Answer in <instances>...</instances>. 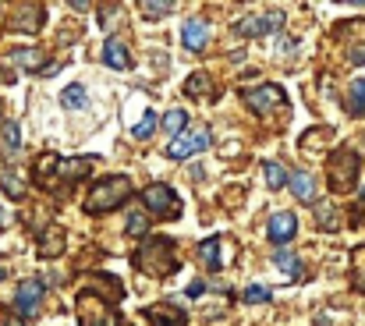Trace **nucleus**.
Listing matches in <instances>:
<instances>
[{
	"label": "nucleus",
	"mask_w": 365,
	"mask_h": 326,
	"mask_svg": "<svg viewBox=\"0 0 365 326\" xmlns=\"http://www.w3.org/2000/svg\"><path fill=\"white\" fill-rule=\"evenodd\" d=\"M61 103H64L68 110H82V107H86V89H82V86H68V89L61 93Z\"/></svg>",
	"instance_id": "nucleus-26"
},
{
	"label": "nucleus",
	"mask_w": 365,
	"mask_h": 326,
	"mask_svg": "<svg viewBox=\"0 0 365 326\" xmlns=\"http://www.w3.org/2000/svg\"><path fill=\"white\" fill-rule=\"evenodd\" d=\"M75 312H79V322H82V326H124L121 315H117V301L103 298L96 284H89V287L79 291Z\"/></svg>",
	"instance_id": "nucleus-1"
},
{
	"label": "nucleus",
	"mask_w": 365,
	"mask_h": 326,
	"mask_svg": "<svg viewBox=\"0 0 365 326\" xmlns=\"http://www.w3.org/2000/svg\"><path fill=\"white\" fill-rule=\"evenodd\" d=\"M8 227V216H4V209H0V231H4Z\"/></svg>",
	"instance_id": "nucleus-38"
},
{
	"label": "nucleus",
	"mask_w": 365,
	"mask_h": 326,
	"mask_svg": "<svg viewBox=\"0 0 365 326\" xmlns=\"http://www.w3.org/2000/svg\"><path fill=\"white\" fill-rule=\"evenodd\" d=\"M347 114L351 117H361L365 114V78H354L351 89H347Z\"/></svg>",
	"instance_id": "nucleus-19"
},
{
	"label": "nucleus",
	"mask_w": 365,
	"mask_h": 326,
	"mask_svg": "<svg viewBox=\"0 0 365 326\" xmlns=\"http://www.w3.org/2000/svg\"><path fill=\"white\" fill-rule=\"evenodd\" d=\"M146 18H160V15H170L174 11V4H170V0H146V4L139 8Z\"/></svg>",
	"instance_id": "nucleus-28"
},
{
	"label": "nucleus",
	"mask_w": 365,
	"mask_h": 326,
	"mask_svg": "<svg viewBox=\"0 0 365 326\" xmlns=\"http://www.w3.org/2000/svg\"><path fill=\"white\" fill-rule=\"evenodd\" d=\"M216 86H213V78L206 75V71H192V78H185V96H192V100H202V103H213L216 100Z\"/></svg>",
	"instance_id": "nucleus-13"
},
{
	"label": "nucleus",
	"mask_w": 365,
	"mask_h": 326,
	"mask_svg": "<svg viewBox=\"0 0 365 326\" xmlns=\"http://www.w3.org/2000/svg\"><path fill=\"white\" fill-rule=\"evenodd\" d=\"M103 61H107V68H114V71H128V68H132V54H128V47H124L121 40H107Z\"/></svg>",
	"instance_id": "nucleus-15"
},
{
	"label": "nucleus",
	"mask_w": 365,
	"mask_h": 326,
	"mask_svg": "<svg viewBox=\"0 0 365 326\" xmlns=\"http://www.w3.org/2000/svg\"><path fill=\"white\" fill-rule=\"evenodd\" d=\"M354 287L365 294V245L354 252Z\"/></svg>",
	"instance_id": "nucleus-31"
},
{
	"label": "nucleus",
	"mask_w": 365,
	"mask_h": 326,
	"mask_svg": "<svg viewBox=\"0 0 365 326\" xmlns=\"http://www.w3.org/2000/svg\"><path fill=\"white\" fill-rule=\"evenodd\" d=\"M209 142H213V135L206 132V128H195V132H181L170 146H167V156L170 160H188V156H195V153H202V149H209Z\"/></svg>",
	"instance_id": "nucleus-7"
},
{
	"label": "nucleus",
	"mask_w": 365,
	"mask_h": 326,
	"mask_svg": "<svg viewBox=\"0 0 365 326\" xmlns=\"http://www.w3.org/2000/svg\"><path fill=\"white\" fill-rule=\"evenodd\" d=\"M40 25H43V8H40V4L25 8V11L18 15V22H15V29H25V33H36Z\"/></svg>",
	"instance_id": "nucleus-22"
},
{
	"label": "nucleus",
	"mask_w": 365,
	"mask_h": 326,
	"mask_svg": "<svg viewBox=\"0 0 365 326\" xmlns=\"http://www.w3.org/2000/svg\"><path fill=\"white\" fill-rule=\"evenodd\" d=\"M326 142V128H312V139H301V149H315Z\"/></svg>",
	"instance_id": "nucleus-33"
},
{
	"label": "nucleus",
	"mask_w": 365,
	"mask_h": 326,
	"mask_svg": "<svg viewBox=\"0 0 365 326\" xmlns=\"http://www.w3.org/2000/svg\"><path fill=\"white\" fill-rule=\"evenodd\" d=\"M199 259L206 262L209 273H220V262H224V255H220V238H206V241L199 245Z\"/></svg>",
	"instance_id": "nucleus-18"
},
{
	"label": "nucleus",
	"mask_w": 365,
	"mask_h": 326,
	"mask_svg": "<svg viewBox=\"0 0 365 326\" xmlns=\"http://www.w3.org/2000/svg\"><path fill=\"white\" fill-rule=\"evenodd\" d=\"M43 280H22L18 284V294H15V312L22 319H33L40 312V301H43Z\"/></svg>",
	"instance_id": "nucleus-9"
},
{
	"label": "nucleus",
	"mask_w": 365,
	"mask_h": 326,
	"mask_svg": "<svg viewBox=\"0 0 365 326\" xmlns=\"http://www.w3.org/2000/svg\"><path fill=\"white\" fill-rule=\"evenodd\" d=\"M124 231H128V234H146V231H149V216H146V213H128Z\"/></svg>",
	"instance_id": "nucleus-29"
},
{
	"label": "nucleus",
	"mask_w": 365,
	"mask_h": 326,
	"mask_svg": "<svg viewBox=\"0 0 365 326\" xmlns=\"http://www.w3.org/2000/svg\"><path fill=\"white\" fill-rule=\"evenodd\" d=\"M0 188H4V195H8V199H15V202H22V199H25V181H22L15 170H4V174H0Z\"/></svg>",
	"instance_id": "nucleus-21"
},
{
	"label": "nucleus",
	"mask_w": 365,
	"mask_h": 326,
	"mask_svg": "<svg viewBox=\"0 0 365 326\" xmlns=\"http://www.w3.org/2000/svg\"><path fill=\"white\" fill-rule=\"evenodd\" d=\"M142 315L153 322V326H185L188 322V315H185V308L181 305H174V301H163V305H149V308H142Z\"/></svg>",
	"instance_id": "nucleus-10"
},
{
	"label": "nucleus",
	"mask_w": 365,
	"mask_h": 326,
	"mask_svg": "<svg viewBox=\"0 0 365 326\" xmlns=\"http://www.w3.org/2000/svg\"><path fill=\"white\" fill-rule=\"evenodd\" d=\"M4 146H8L11 153L22 146V132H18V124H15V121H11V124H4Z\"/></svg>",
	"instance_id": "nucleus-32"
},
{
	"label": "nucleus",
	"mask_w": 365,
	"mask_h": 326,
	"mask_svg": "<svg viewBox=\"0 0 365 326\" xmlns=\"http://www.w3.org/2000/svg\"><path fill=\"white\" fill-rule=\"evenodd\" d=\"M273 29H284V11H270V15H248V18H241L238 25H234V33L238 36H266V33H273Z\"/></svg>",
	"instance_id": "nucleus-8"
},
{
	"label": "nucleus",
	"mask_w": 365,
	"mask_h": 326,
	"mask_svg": "<svg viewBox=\"0 0 365 326\" xmlns=\"http://www.w3.org/2000/svg\"><path fill=\"white\" fill-rule=\"evenodd\" d=\"M202 291H206V284H202V280H192V284L185 287V294H188V298H199Z\"/></svg>",
	"instance_id": "nucleus-34"
},
{
	"label": "nucleus",
	"mask_w": 365,
	"mask_h": 326,
	"mask_svg": "<svg viewBox=\"0 0 365 326\" xmlns=\"http://www.w3.org/2000/svg\"><path fill=\"white\" fill-rule=\"evenodd\" d=\"M262 174H266V185H270V188H284V185H287V170H284V163H277V160H262Z\"/></svg>",
	"instance_id": "nucleus-24"
},
{
	"label": "nucleus",
	"mask_w": 365,
	"mask_h": 326,
	"mask_svg": "<svg viewBox=\"0 0 365 326\" xmlns=\"http://www.w3.org/2000/svg\"><path fill=\"white\" fill-rule=\"evenodd\" d=\"M163 132L167 135H181V132H188V114L185 110H170V114H163Z\"/></svg>",
	"instance_id": "nucleus-25"
},
{
	"label": "nucleus",
	"mask_w": 365,
	"mask_h": 326,
	"mask_svg": "<svg viewBox=\"0 0 365 326\" xmlns=\"http://www.w3.org/2000/svg\"><path fill=\"white\" fill-rule=\"evenodd\" d=\"M142 202H146V209H153V213H160L167 220L181 216V199H178V192L170 185H149V188H142Z\"/></svg>",
	"instance_id": "nucleus-6"
},
{
	"label": "nucleus",
	"mask_w": 365,
	"mask_h": 326,
	"mask_svg": "<svg viewBox=\"0 0 365 326\" xmlns=\"http://www.w3.org/2000/svg\"><path fill=\"white\" fill-rule=\"evenodd\" d=\"M4 276H8V262H4V259H0V280H4Z\"/></svg>",
	"instance_id": "nucleus-37"
},
{
	"label": "nucleus",
	"mask_w": 365,
	"mask_h": 326,
	"mask_svg": "<svg viewBox=\"0 0 365 326\" xmlns=\"http://www.w3.org/2000/svg\"><path fill=\"white\" fill-rule=\"evenodd\" d=\"M354 181H358V156H354L351 146H340L330 156V188L337 195H344V192L354 188Z\"/></svg>",
	"instance_id": "nucleus-4"
},
{
	"label": "nucleus",
	"mask_w": 365,
	"mask_h": 326,
	"mask_svg": "<svg viewBox=\"0 0 365 326\" xmlns=\"http://www.w3.org/2000/svg\"><path fill=\"white\" fill-rule=\"evenodd\" d=\"M132 199V181L124 174H114V177H103L89 188V199H86V213L89 216H100V213H110L117 206H124Z\"/></svg>",
	"instance_id": "nucleus-2"
},
{
	"label": "nucleus",
	"mask_w": 365,
	"mask_h": 326,
	"mask_svg": "<svg viewBox=\"0 0 365 326\" xmlns=\"http://www.w3.org/2000/svg\"><path fill=\"white\" fill-rule=\"evenodd\" d=\"M270 241L273 245H287L294 234H298V216L294 213H287V209H280V213H273L270 216Z\"/></svg>",
	"instance_id": "nucleus-12"
},
{
	"label": "nucleus",
	"mask_w": 365,
	"mask_h": 326,
	"mask_svg": "<svg viewBox=\"0 0 365 326\" xmlns=\"http://www.w3.org/2000/svg\"><path fill=\"white\" fill-rule=\"evenodd\" d=\"M287 185H291V195H294L298 202H312V199H315V177H312L308 170H294V174L287 177Z\"/></svg>",
	"instance_id": "nucleus-16"
},
{
	"label": "nucleus",
	"mask_w": 365,
	"mask_h": 326,
	"mask_svg": "<svg viewBox=\"0 0 365 326\" xmlns=\"http://www.w3.org/2000/svg\"><path fill=\"white\" fill-rule=\"evenodd\" d=\"M315 227H319V231H337V227H340V209H337L333 202H323V206L315 209Z\"/></svg>",
	"instance_id": "nucleus-20"
},
{
	"label": "nucleus",
	"mask_w": 365,
	"mask_h": 326,
	"mask_svg": "<svg viewBox=\"0 0 365 326\" xmlns=\"http://www.w3.org/2000/svg\"><path fill=\"white\" fill-rule=\"evenodd\" d=\"M64 252V227L61 223H50L47 231H43V238H40V255L43 259H57Z\"/></svg>",
	"instance_id": "nucleus-14"
},
{
	"label": "nucleus",
	"mask_w": 365,
	"mask_h": 326,
	"mask_svg": "<svg viewBox=\"0 0 365 326\" xmlns=\"http://www.w3.org/2000/svg\"><path fill=\"white\" fill-rule=\"evenodd\" d=\"M351 61H354V64H365V43H354V47H351Z\"/></svg>",
	"instance_id": "nucleus-35"
},
{
	"label": "nucleus",
	"mask_w": 365,
	"mask_h": 326,
	"mask_svg": "<svg viewBox=\"0 0 365 326\" xmlns=\"http://www.w3.org/2000/svg\"><path fill=\"white\" fill-rule=\"evenodd\" d=\"M132 262L149 273V276H170L178 269V252L170 238H149L146 245H139V252L132 255Z\"/></svg>",
	"instance_id": "nucleus-3"
},
{
	"label": "nucleus",
	"mask_w": 365,
	"mask_h": 326,
	"mask_svg": "<svg viewBox=\"0 0 365 326\" xmlns=\"http://www.w3.org/2000/svg\"><path fill=\"white\" fill-rule=\"evenodd\" d=\"M156 124H160V117H156V114L149 110V114H146V117H142V121L135 124V132H132V135H135L139 142H146V139H153V132H156Z\"/></svg>",
	"instance_id": "nucleus-27"
},
{
	"label": "nucleus",
	"mask_w": 365,
	"mask_h": 326,
	"mask_svg": "<svg viewBox=\"0 0 365 326\" xmlns=\"http://www.w3.org/2000/svg\"><path fill=\"white\" fill-rule=\"evenodd\" d=\"M245 96V103H248V110L252 114H259V117H266V114H273V110H280L284 103H287V93L280 89V86H255V89H245L241 93Z\"/></svg>",
	"instance_id": "nucleus-5"
},
{
	"label": "nucleus",
	"mask_w": 365,
	"mask_h": 326,
	"mask_svg": "<svg viewBox=\"0 0 365 326\" xmlns=\"http://www.w3.org/2000/svg\"><path fill=\"white\" fill-rule=\"evenodd\" d=\"M8 61H11V64H22L25 71H40V68H43V54H40V50H15Z\"/></svg>",
	"instance_id": "nucleus-23"
},
{
	"label": "nucleus",
	"mask_w": 365,
	"mask_h": 326,
	"mask_svg": "<svg viewBox=\"0 0 365 326\" xmlns=\"http://www.w3.org/2000/svg\"><path fill=\"white\" fill-rule=\"evenodd\" d=\"M361 202H365V188H361Z\"/></svg>",
	"instance_id": "nucleus-39"
},
{
	"label": "nucleus",
	"mask_w": 365,
	"mask_h": 326,
	"mask_svg": "<svg viewBox=\"0 0 365 326\" xmlns=\"http://www.w3.org/2000/svg\"><path fill=\"white\" fill-rule=\"evenodd\" d=\"M4 326H22V319H15V315H4Z\"/></svg>",
	"instance_id": "nucleus-36"
},
{
	"label": "nucleus",
	"mask_w": 365,
	"mask_h": 326,
	"mask_svg": "<svg viewBox=\"0 0 365 326\" xmlns=\"http://www.w3.org/2000/svg\"><path fill=\"white\" fill-rule=\"evenodd\" d=\"M245 301H252V305H266V301H270V287H262V284H248V287H245Z\"/></svg>",
	"instance_id": "nucleus-30"
},
{
	"label": "nucleus",
	"mask_w": 365,
	"mask_h": 326,
	"mask_svg": "<svg viewBox=\"0 0 365 326\" xmlns=\"http://www.w3.org/2000/svg\"><path fill=\"white\" fill-rule=\"evenodd\" d=\"M181 43H185V50L202 54V50L209 47V25H206L202 18H188V22L181 25Z\"/></svg>",
	"instance_id": "nucleus-11"
},
{
	"label": "nucleus",
	"mask_w": 365,
	"mask_h": 326,
	"mask_svg": "<svg viewBox=\"0 0 365 326\" xmlns=\"http://www.w3.org/2000/svg\"><path fill=\"white\" fill-rule=\"evenodd\" d=\"M273 262H277V269H280L287 280H294V276L301 273V259H298V255H294L287 245H280V248L273 252Z\"/></svg>",
	"instance_id": "nucleus-17"
}]
</instances>
